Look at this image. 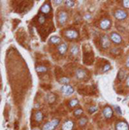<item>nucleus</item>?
<instances>
[{
  "mask_svg": "<svg viewBox=\"0 0 129 130\" xmlns=\"http://www.w3.org/2000/svg\"><path fill=\"white\" fill-rule=\"evenodd\" d=\"M59 123H60V120L59 119H53V120L50 121V122H47L46 124L43 125L42 130H54L59 125Z\"/></svg>",
  "mask_w": 129,
  "mask_h": 130,
  "instance_id": "nucleus-1",
  "label": "nucleus"
},
{
  "mask_svg": "<svg viewBox=\"0 0 129 130\" xmlns=\"http://www.w3.org/2000/svg\"><path fill=\"white\" fill-rule=\"evenodd\" d=\"M61 92L63 93V95L65 96H71V94L74 92V89L72 86H71L70 85H65L61 87Z\"/></svg>",
  "mask_w": 129,
  "mask_h": 130,
  "instance_id": "nucleus-2",
  "label": "nucleus"
},
{
  "mask_svg": "<svg viewBox=\"0 0 129 130\" xmlns=\"http://www.w3.org/2000/svg\"><path fill=\"white\" fill-rule=\"evenodd\" d=\"M65 36L70 40H75L78 37V33L74 29H67L65 32Z\"/></svg>",
  "mask_w": 129,
  "mask_h": 130,
  "instance_id": "nucleus-3",
  "label": "nucleus"
},
{
  "mask_svg": "<svg viewBox=\"0 0 129 130\" xmlns=\"http://www.w3.org/2000/svg\"><path fill=\"white\" fill-rule=\"evenodd\" d=\"M58 20H59V23L61 25L65 24V23H66V21L68 20V14H67V12L63 11V10L60 11L58 15Z\"/></svg>",
  "mask_w": 129,
  "mask_h": 130,
  "instance_id": "nucleus-4",
  "label": "nucleus"
},
{
  "mask_svg": "<svg viewBox=\"0 0 129 130\" xmlns=\"http://www.w3.org/2000/svg\"><path fill=\"white\" fill-rule=\"evenodd\" d=\"M126 17H127V14L123 10H117L115 12V17L118 20H124L126 19Z\"/></svg>",
  "mask_w": 129,
  "mask_h": 130,
  "instance_id": "nucleus-5",
  "label": "nucleus"
},
{
  "mask_svg": "<svg viewBox=\"0 0 129 130\" xmlns=\"http://www.w3.org/2000/svg\"><path fill=\"white\" fill-rule=\"evenodd\" d=\"M110 40L115 44H120L122 41L121 36H120L118 33H115V32H114L110 35Z\"/></svg>",
  "mask_w": 129,
  "mask_h": 130,
  "instance_id": "nucleus-6",
  "label": "nucleus"
},
{
  "mask_svg": "<svg viewBox=\"0 0 129 130\" xmlns=\"http://www.w3.org/2000/svg\"><path fill=\"white\" fill-rule=\"evenodd\" d=\"M111 26V22L110 20L105 18V19H102L100 23V28L103 30H106V29H108Z\"/></svg>",
  "mask_w": 129,
  "mask_h": 130,
  "instance_id": "nucleus-7",
  "label": "nucleus"
},
{
  "mask_svg": "<svg viewBox=\"0 0 129 130\" xmlns=\"http://www.w3.org/2000/svg\"><path fill=\"white\" fill-rule=\"evenodd\" d=\"M102 114H103L104 117L106 119H109L112 117L113 116V109L109 106H106L102 110Z\"/></svg>",
  "mask_w": 129,
  "mask_h": 130,
  "instance_id": "nucleus-8",
  "label": "nucleus"
},
{
  "mask_svg": "<svg viewBox=\"0 0 129 130\" xmlns=\"http://www.w3.org/2000/svg\"><path fill=\"white\" fill-rule=\"evenodd\" d=\"M101 45L102 48H108L110 45L109 38L107 36H102L101 37Z\"/></svg>",
  "mask_w": 129,
  "mask_h": 130,
  "instance_id": "nucleus-9",
  "label": "nucleus"
},
{
  "mask_svg": "<svg viewBox=\"0 0 129 130\" xmlns=\"http://www.w3.org/2000/svg\"><path fill=\"white\" fill-rule=\"evenodd\" d=\"M74 128V122L72 121H66L62 126V130H72Z\"/></svg>",
  "mask_w": 129,
  "mask_h": 130,
  "instance_id": "nucleus-10",
  "label": "nucleus"
},
{
  "mask_svg": "<svg viewBox=\"0 0 129 130\" xmlns=\"http://www.w3.org/2000/svg\"><path fill=\"white\" fill-rule=\"evenodd\" d=\"M67 50H68V46H67L66 43H62V44H60V45H59L58 51L61 55H64L65 53L67 52Z\"/></svg>",
  "mask_w": 129,
  "mask_h": 130,
  "instance_id": "nucleus-11",
  "label": "nucleus"
},
{
  "mask_svg": "<svg viewBox=\"0 0 129 130\" xmlns=\"http://www.w3.org/2000/svg\"><path fill=\"white\" fill-rule=\"evenodd\" d=\"M116 130H129V127L126 122H120L116 124Z\"/></svg>",
  "mask_w": 129,
  "mask_h": 130,
  "instance_id": "nucleus-12",
  "label": "nucleus"
},
{
  "mask_svg": "<svg viewBox=\"0 0 129 130\" xmlns=\"http://www.w3.org/2000/svg\"><path fill=\"white\" fill-rule=\"evenodd\" d=\"M76 77H77L78 79L82 80V79H84L85 77H86V72L83 69H78L77 70V72H76Z\"/></svg>",
  "mask_w": 129,
  "mask_h": 130,
  "instance_id": "nucleus-13",
  "label": "nucleus"
},
{
  "mask_svg": "<svg viewBox=\"0 0 129 130\" xmlns=\"http://www.w3.org/2000/svg\"><path fill=\"white\" fill-rule=\"evenodd\" d=\"M50 10H51V7L48 3H45L41 8V12H42L43 14H48Z\"/></svg>",
  "mask_w": 129,
  "mask_h": 130,
  "instance_id": "nucleus-14",
  "label": "nucleus"
},
{
  "mask_svg": "<svg viewBox=\"0 0 129 130\" xmlns=\"http://www.w3.org/2000/svg\"><path fill=\"white\" fill-rule=\"evenodd\" d=\"M70 52L72 55H77V54L79 53V47L76 44H73L71 47V49H70Z\"/></svg>",
  "mask_w": 129,
  "mask_h": 130,
  "instance_id": "nucleus-15",
  "label": "nucleus"
},
{
  "mask_svg": "<svg viewBox=\"0 0 129 130\" xmlns=\"http://www.w3.org/2000/svg\"><path fill=\"white\" fill-rule=\"evenodd\" d=\"M49 41L51 43H52V44H59V43H60L61 39L60 38V37H58L56 36H52L51 38H50Z\"/></svg>",
  "mask_w": 129,
  "mask_h": 130,
  "instance_id": "nucleus-16",
  "label": "nucleus"
},
{
  "mask_svg": "<svg viewBox=\"0 0 129 130\" xmlns=\"http://www.w3.org/2000/svg\"><path fill=\"white\" fill-rule=\"evenodd\" d=\"M55 99H56V96H55V95H54V94L49 93V94L47 95V102H48L49 103H52L54 101H55Z\"/></svg>",
  "mask_w": 129,
  "mask_h": 130,
  "instance_id": "nucleus-17",
  "label": "nucleus"
},
{
  "mask_svg": "<svg viewBox=\"0 0 129 130\" xmlns=\"http://www.w3.org/2000/svg\"><path fill=\"white\" fill-rule=\"evenodd\" d=\"M34 119H35V121L36 122H40L42 121V119H43V115L42 113H41V111H37L35 115H34Z\"/></svg>",
  "mask_w": 129,
  "mask_h": 130,
  "instance_id": "nucleus-18",
  "label": "nucleus"
},
{
  "mask_svg": "<svg viewBox=\"0 0 129 130\" xmlns=\"http://www.w3.org/2000/svg\"><path fill=\"white\" fill-rule=\"evenodd\" d=\"M59 82L63 84V85H68L69 82H70V78H66V77H63V78H61L60 80H59Z\"/></svg>",
  "mask_w": 129,
  "mask_h": 130,
  "instance_id": "nucleus-19",
  "label": "nucleus"
},
{
  "mask_svg": "<svg viewBox=\"0 0 129 130\" xmlns=\"http://www.w3.org/2000/svg\"><path fill=\"white\" fill-rule=\"evenodd\" d=\"M35 70L37 71V72H46L47 71V68L46 67H42V66H39L35 68Z\"/></svg>",
  "mask_w": 129,
  "mask_h": 130,
  "instance_id": "nucleus-20",
  "label": "nucleus"
},
{
  "mask_svg": "<svg viewBox=\"0 0 129 130\" xmlns=\"http://www.w3.org/2000/svg\"><path fill=\"white\" fill-rule=\"evenodd\" d=\"M78 104V100L77 99H72V100H71L69 102V106L71 108H74L75 106H77Z\"/></svg>",
  "mask_w": 129,
  "mask_h": 130,
  "instance_id": "nucleus-21",
  "label": "nucleus"
},
{
  "mask_svg": "<svg viewBox=\"0 0 129 130\" xmlns=\"http://www.w3.org/2000/svg\"><path fill=\"white\" fill-rule=\"evenodd\" d=\"M87 117H82L81 119H79V122H78V124H79V126L81 127H83V126H84L85 124H86V122H87Z\"/></svg>",
  "mask_w": 129,
  "mask_h": 130,
  "instance_id": "nucleus-22",
  "label": "nucleus"
},
{
  "mask_svg": "<svg viewBox=\"0 0 129 130\" xmlns=\"http://www.w3.org/2000/svg\"><path fill=\"white\" fill-rule=\"evenodd\" d=\"M126 76V72L124 70H120L119 74H118V78H119L120 80H122L124 78V77Z\"/></svg>",
  "mask_w": 129,
  "mask_h": 130,
  "instance_id": "nucleus-23",
  "label": "nucleus"
},
{
  "mask_svg": "<svg viewBox=\"0 0 129 130\" xmlns=\"http://www.w3.org/2000/svg\"><path fill=\"white\" fill-rule=\"evenodd\" d=\"M74 4H75L74 1H71V0H67V1H65V5H66L67 7H69V8L73 7Z\"/></svg>",
  "mask_w": 129,
  "mask_h": 130,
  "instance_id": "nucleus-24",
  "label": "nucleus"
},
{
  "mask_svg": "<svg viewBox=\"0 0 129 130\" xmlns=\"http://www.w3.org/2000/svg\"><path fill=\"white\" fill-rule=\"evenodd\" d=\"M97 109H98V108H97V106H96V105H95V106H91V107L89 108V112L90 114L95 113V112L97 110Z\"/></svg>",
  "mask_w": 129,
  "mask_h": 130,
  "instance_id": "nucleus-25",
  "label": "nucleus"
},
{
  "mask_svg": "<svg viewBox=\"0 0 129 130\" xmlns=\"http://www.w3.org/2000/svg\"><path fill=\"white\" fill-rule=\"evenodd\" d=\"M83 114V109H77L75 111H74V116H79Z\"/></svg>",
  "mask_w": 129,
  "mask_h": 130,
  "instance_id": "nucleus-26",
  "label": "nucleus"
},
{
  "mask_svg": "<svg viewBox=\"0 0 129 130\" xmlns=\"http://www.w3.org/2000/svg\"><path fill=\"white\" fill-rule=\"evenodd\" d=\"M114 109H115V112H117V113L119 114V115H122L121 109L119 106H118V105H115V106H114Z\"/></svg>",
  "mask_w": 129,
  "mask_h": 130,
  "instance_id": "nucleus-27",
  "label": "nucleus"
},
{
  "mask_svg": "<svg viewBox=\"0 0 129 130\" xmlns=\"http://www.w3.org/2000/svg\"><path fill=\"white\" fill-rule=\"evenodd\" d=\"M45 20H46V18H45V17L44 16H42V15H40L39 16V18H38V21H39V23H40L41 24H43L45 23Z\"/></svg>",
  "mask_w": 129,
  "mask_h": 130,
  "instance_id": "nucleus-28",
  "label": "nucleus"
},
{
  "mask_svg": "<svg viewBox=\"0 0 129 130\" xmlns=\"http://www.w3.org/2000/svg\"><path fill=\"white\" fill-rule=\"evenodd\" d=\"M110 68H111V66L109 65V64H106V65L103 67V68H102V72L108 71V70H110Z\"/></svg>",
  "mask_w": 129,
  "mask_h": 130,
  "instance_id": "nucleus-29",
  "label": "nucleus"
},
{
  "mask_svg": "<svg viewBox=\"0 0 129 130\" xmlns=\"http://www.w3.org/2000/svg\"><path fill=\"white\" fill-rule=\"evenodd\" d=\"M123 6L126 9H129V0H124L123 1Z\"/></svg>",
  "mask_w": 129,
  "mask_h": 130,
  "instance_id": "nucleus-30",
  "label": "nucleus"
},
{
  "mask_svg": "<svg viewBox=\"0 0 129 130\" xmlns=\"http://www.w3.org/2000/svg\"><path fill=\"white\" fill-rule=\"evenodd\" d=\"M54 4H56V5H60V4H61L63 3V1H61V0H60V1H57V0H55V1H53Z\"/></svg>",
  "mask_w": 129,
  "mask_h": 130,
  "instance_id": "nucleus-31",
  "label": "nucleus"
},
{
  "mask_svg": "<svg viewBox=\"0 0 129 130\" xmlns=\"http://www.w3.org/2000/svg\"><path fill=\"white\" fill-rule=\"evenodd\" d=\"M116 50H118L117 48H113V49L111 50V53H112V54H119L120 51H116Z\"/></svg>",
  "mask_w": 129,
  "mask_h": 130,
  "instance_id": "nucleus-32",
  "label": "nucleus"
},
{
  "mask_svg": "<svg viewBox=\"0 0 129 130\" xmlns=\"http://www.w3.org/2000/svg\"><path fill=\"white\" fill-rule=\"evenodd\" d=\"M126 67L129 68V56L127 57V59H126Z\"/></svg>",
  "mask_w": 129,
  "mask_h": 130,
  "instance_id": "nucleus-33",
  "label": "nucleus"
},
{
  "mask_svg": "<svg viewBox=\"0 0 129 130\" xmlns=\"http://www.w3.org/2000/svg\"><path fill=\"white\" fill-rule=\"evenodd\" d=\"M126 85H127V86L129 87V75H128V77L127 78H126Z\"/></svg>",
  "mask_w": 129,
  "mask_h": 130,
  "instance_id": "nucleus-34",
  "label": "nucleus"
},
{
  "mask_svg": "<svg viewBox=\"0 0 129 130\" xmlns=\"http://www.w3.org/2000/svg\"><path fill=\"white\" fill-rule=\"evenodd\" d=\"M32 130H40L39 128H34V129H32Z\"/></svg>",
  "mask_w": 129,
  "mask_h": 130,
  "instance_id": "nucleus-35",
  "label": "nucleus"
}]
</instances>
